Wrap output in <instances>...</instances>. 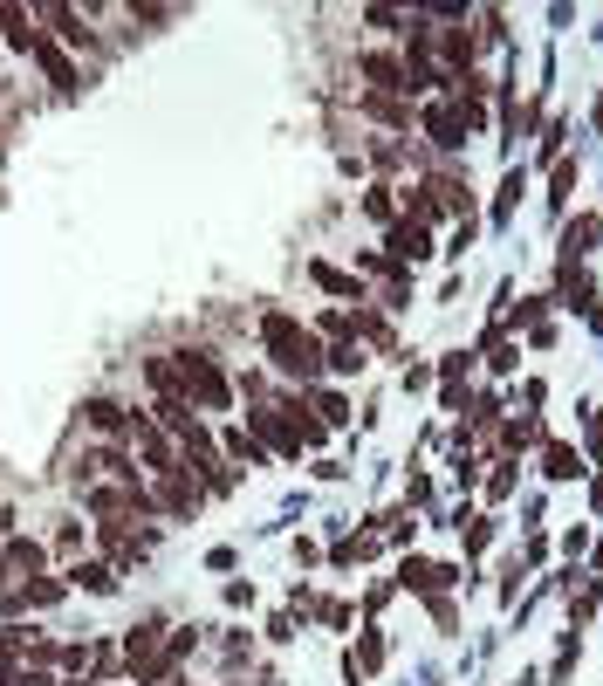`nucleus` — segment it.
Segmentation results:
<instances>
[{"label": "nucleus", "instance_id": "ddd939ff", "mask_svg": "<svg viewBox=\"0 0 603 686\" xmlns=\"http://www.w3.org/2000/svg\"><path fill=\"white\" fill-rule=\"evenodd\" d=\"M69 583L63 577H42V583H28V604H55V597H63Z\"/></svg>", "mask_w": 603, "mask_h": 686}, {"label": "nucleus", "instance_id": "f8f14e48", "mask_svg": "<svg viewBox=\"0 0 603 686\" xmlns=\"http://www.w3.org/2000/svg\"><path fill=\"white\" fill-rule=\"evenodd\" d=\"M227 453H233V460H248V467H261V446H254L248 433H227Z\"/></svg>", "mask_w": 603, "mask_h": 686}, {"label": "nucleus", "instance_id": "a211bd4d", "mask_svg": "<svg viewBox=\"0 0 603 686\" xmlns=\"http://www.w3.org/2000/svg\"><path fill=\"white\" fill-rule=\"evenodd\" d=\"M329 364H336V371H356V364H364V350H356V343H336V350H329Z\"/></svg>", "mask_w": 603, "mask_h": 686}, {"label": "nucleus", "instance_id": "2eb2a0df", "mask_svg": "<svg viewBox=\"0 0 603 686\" xmlns=\"http://www.w3.org/2000/svg\"><path fill=\"white\" fill-rule=\"evenodd\" d=\"M316 281H323L329 296H356V281H350V275H336V268H316Z\"/></svg>", "mask_w": 603, "mask_h": 686}, {"label": "nucleus", "instance_id": "39448f33", "mask_svg": "<svg viewBox=\"0 0 603 686\" xmlns=\"http://www.w3.org/2000/svg\"><path fill=\"white\" fill-rule=\"evenodd\" d=\"M425 254H433V240H425V227H418V220L391 227V261H425Z\"/></svg>", "mask_w": 603, "mask_h": 686}, {"label": "nucleus", "instance_id": "4468645a", "mask_svg": "<svg viewBox=\"0 0 603 686\" xmlns=\"http://www.w3.org/2000/svg\"><path fill=\"white\" fill-rule=\"evenodd\" d=\"M316 412H323V426H343V419H350V406H343L336 391H323V398H316Z\"/></svg>", "mask_w": 603, "mask_h": 686}, {"label": "nucleus", "instance_id": "f3484780", "mask_svg": "<svg viewBox=\"0 0 603 686\" xmlns=\"http://www.w3.org/2000/svg\"><path fill=\"white\" fill-rule=\"evenodd\" d=\"M371 117H384V124H404V103H398V96H371Z\"/></svg>", "mask_w": 603, "mask_h": 686}, {"label": "nucleus", "instance_id": "9d476101", "mask_svg": "<svg viewBox=\"0 0 603 686\" xmlns=\"http://www.w3.org/2000/svg\"><path fill=\"white\" fill-rule=\"evenodd\" d=\"M377 659H384V639H377V632H364V645L350 652V672H377Z\"/></svg>", "mask_w": 603, "mask_h": 686}, {"label": "nucleus", "instance_id": "6e6552de", "mask_svg": "<svg viewBox=\"0 0 603 686\" xmlns=\"http://www.w3.org/2000/svg\"><path fill=\"white\" fill-rule=\"evenodd\" d=\"M541 467H549V481H576V474H583L569 446H549V453H541Z\"/></svg>", "mask_w": 603, "mask_h": 686}, {"label": "nucleus", "instance_id": "423d86ee", "mask_svg": "<svg viewBox=\"0 0 603 686\" xmlns=\"http://www.w3.org/2000/svg\"><path fill=\"white\" fill-rule=\"evenodd\" d=\"M452 577H460V570H446V563H404V583H412V591H446Z\"/></svg>", "mask_w": 603, "mask_h": 686}, {"label": "nucleus", "instance_id": "f257e3e1", "mask_svg": "<svg viewBox=\"0 0 603 686\" xmlns=\"http://www.w3.org/2000/svg\"><path fill=\"white\" fill-rule=\"evenodd\" d=\"M261 337H267V358H275L288 377H302V385H309V377L323 371V343H316L309 329L295 323V316H267Z\"/></svg>", "mask_w": 603, "mask_h": 686}, {"label": "nucleus", "instance_id": "dca6fc26", "mask_svg": "<svg viewBox=\"0 0 603 686\" xmlns=\"http://www.w3.org/2000/svg\"><path fill=\"white\" fill-rule=\"evenodd\" d=\"M76 577H83V583H90V591H110V583H117V577H110V563H83Z\"/></svg>", "mask_w": 603, "mask_h": 686}, {"label": "nucleus", "instance_id": "7ed1b4c3", "mask_svg": "<svg viewBox=\"0 0 603 686\" xmlns=\"http://www.w3.org/2000/svg\"><path fill=\"white\" fill-rule=\"evenodd\" d=\"M158 481H165V487H158V501H165L171 514H192V508H199V487L186 481V467H165Z\"/></svg>", "mask_w": 603, "mask_h": 686}, {"label": "nucleus", "instance_id": "20e7f679", "mask_svg": "<svg viewBox=\"0 0 603 686\" xmlns=\"http://www.w3.org/2000/svg\"><path fill=\"white\" fill-rule=\"evenodd\" d=\"M158 632H165V624H138V632L124 639V659L138 672H158Z\"/></svg>", "mask_w": 603, "mask_h": 686}, {"label": "nucleus", "instance_id": "6ab92c4d", "mask_svg": "<svg viewBox=\"0 0 603 686\" xmlns=\"http://www.w3.org/2000/svg\"><path fill=\"white\" fill-rule=\"evenodd\" d=\"M589 439H597V453H603V419H597V433H589Z\"/></svg>", "mask_w": 603, "mask_h": 686}, {"label": "nucleus", "instance_id": "f03ea898", "mask_svg": "<svg viewBox=\"0 0 603 686\" xmlns=\"http://www.w3.org/2000/svg\"><path fill=\"white\" fill-rule=\"evenodd\" d=\"M171 364H179V398L192 391L199 406H227V377L213 371V358H206V350H179Z\"/></svg>", "mask_w": 603, "mask_h": 686}, {"label": "nucleus", "instance_id": "0eeeda50", "mask_svg": "<svg viewBox=\"0 0 603 686\" xmlns=\"http://www.w3.org/2000/svg\"><path fill=\"white\" fill-rule=\"evenodd\" d=\"M364 76L377 83V96H391V90H404V63H391V55H371L364 63Z\"/></svg>", "mask_w": 603, "mask_h": 686}, {"label": "nucleus", "instance_id": "1a4fd4ad", "mask_svg": "<svg viewBox=\"0 0 603 686\" xmlns=\"http://www.w3.org/2000/svg\"><path fill=\"white\" fill-rule=\"evenodd\" d=\"M7 563H15V570H42V543H28V535H15V543H7Z\"/></svg>", "mask_w": 603, "mask_h": 686}, {"label": "nucleus", "instance_id": "aec40b11", "mask_svg": "<svg viewBox=\"0 0 603 686\" xmlns=\"http://www.w3.org/2000/svg\"><path fill=\"white\" fill-rule=\"evenodd\" d=\"M0 529H7V514H0Z\"/></svg>", "mask_w": 603, "mask_h": 686}, {"label": "nucleus", "instance_id": "9b49d317", "mask_svg": "<svg viewBox=\"0 0 603 686\" xmlns=\"http://www.w3.org/2000/svg\"><path fill=\"white\" fill-rule=\"evenodd\" d=\"M83 412H90V426H103V433H117V426H124V412L110 406V398H90Z\"/></svg>", "mask_w": 603, "mask_h": 686}]
</instances>
